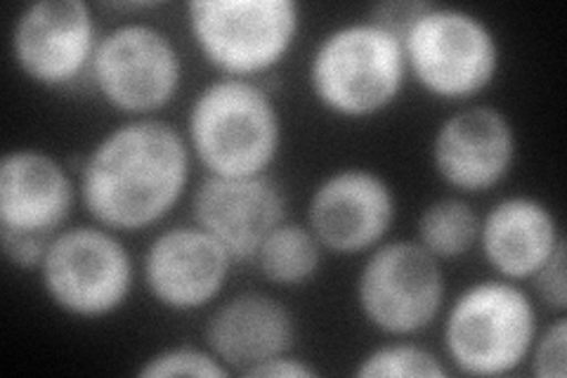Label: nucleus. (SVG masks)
<instances>
[{
	"mask_svg": "<svg viewBox=\"0 0 567 378\" xmlns=\"http://www.w3.org/2000/svg\"><path fill=\"white\" fill-rule=\"evenodd\" d=\"M406 58L402 41L374 22L331 31L317 45L310 83L327 110L364 119L393 104L404 85Z\"/></svg>",
	"mask_w": 567,
	"mask_h": 378,
	"instance_id": "3",
	"label": "nucleus"
},
{
	"mask_svg": "<svg viewBox=\"0 0 567 378\" xmlns=\"http://www.w3.org/2000/svg\"><path fill=\"white\" fill-rule=\"evenodd\" d=\"M516 156V133L494 106H468L440 125L433 164L450 187L485 192L502 183Z\"/></svg>",
	"mask_w": 567,
	"mask_h": 378,
	"instance_id": "14",
	"label": "nucleus"
},
{
	"mask_svg": "<svg viewBox=\"0 0 567 378\" xmlns=\"http://www.w3.org/2000/svg\"><path fill=\"white\" fill-rule=\"evenodd\" d=\"M189 142L210 175H265L279 152V114L260 85L220 79L194 100Z\"/></svg>",
	"mask_w": 567,
	"mask_h": 378,
	"instance_id": "2",
	"label": "nucleus"
},
{
	"mask_svg": "<svg viewBox=\"0 0 567 378\" xmlns=\"http://www.w3.org/2000/svg\"><path fill=\"white\" fill-rule=\"evenodd\" d=\"M58 232H22L0 225V242H3L6 258L20 269H35L43 265L48 248Z\"/></svg>",
	"mask_w": 567,
	"mask_h": 378,
	"instance_id": "22",
	"label": "nucleus"
},
{
	"mask_svg": "<svg viewBox=\"0 0 567 378\" xmlns=\"http://www.w3.org/2000/svg\"><path fill=\"white\" fill-rule=\"evenodd\" d=\"M364 317L390 336L419 334L445 300V275L419 242H393L371 254L358 279Z\"/></svg>",
	"mask_w": 567,
	"mask_h": 378,
	"instance_id": "8",
	"label": "nucleus"
},
{
	"mask_svg": "<svg viewBox=\"0 0 567 378\" xmlns=\"http://www.w3.org/2000/svg\"><path fill=\"white\" fill-rule=\"evenodd\" d=\"M395 221V196L385 180L364 168L329 175L308 206L310 229L322 248L358 256L374 248Z\"/></svg>",
	"mask_w": 567,
	"mask_h": 378,
	"instance_id": "11",
	"label": "nucleus"
},
{
	"mask_svg": "<svg viewBox=\"0 0 567 378\" xmlns=\"http://www.w3.org/2000/svg\"><path fill=\"white\" fill-rule=\"evenodd\" d=\"M487 263L506 279H529L565 242L554 213L529 196L496 204L481 223Z\"/></svg>",
	"mask_w": 567,
	"mask_h": 378,
	"instance_id": "17",
	"label": "nucleus"
},
{
	"mask_svg": "<svg viewBox=\"0 0 567 378\" xmlns=\"http://www.w3.org/2000/svg\"><path fill=\"white\" fill-rule=\"evenodd\" d=\"M142 378L164 376H199V378H223L227 367L213 353L197 348H171L150 357L137 371Z\"/></svg>",
	"mask_w": 567,
	"mask_h": 378,
	"instance_id": "21",
	"label": "nucleus"
},
{
	"mask_svg": "<svg viewBox=\"0 0 567 378\" xmlns=\"http://www.w3.org/2000/svg\"><path fill=\"white\" fill-rule=\"evenodd\" d=\"M81 200L100 225L145 229L181 202L189 152L171 123L137 119L104 135L83 159Z\"/></svg>",
	"mask_w": 567,
	"mask_h": 378,
	"instance_id": "1",
	"label": "nucleus"
},
{
	"mask_svg": "<svg viewBox=\"0 0 567 378\" xmlns=\"http://www.w3.org/2000/svg\"><path fill=\"white\" fill-rule=\"evenodd\" d=\"M187 14L204 58L229 76L279 64L300 24L293 0H194Z\"/></svg>",
	"mask_w": 567,
	"mask_h": 378,
	"instance_id": "5",
	"label": "nucleus"
},
{
	"mask_svg": "<svg viewBox=\"0 0 567 378\" xmlns=\"http://www.w3.org/2000/svg\"><path fill=\"white\" fill-rule=\"evenodd\" d=\"M406 67L431 95L466 100L485 90L499 69V45L475 14L454 8H429L406 31Z\"/></svg>",
	"mask_w": 567,
	"mask_h": 378,
	"instance_id": "6",
	"label": "nucleus"
},
{
	"mask_svg": "<svg viewBox=\"0 0 567 378\" xmlns=\"http://www.w3.org/2000/svg\"><path fill=\"white\" fill-rule=\"evenodd\" d=\"M260 275L279 286H296L312 279L322 265V244L310 227L296 223L277 225L256 251Z\"/></svg>",
	"mask_w": 567,
	"mask_h": 378,
	"instance_id": "18",
	"label": "nucleus"
},
{
	"mask_svg": "<svg viewBox=\"0 0 567 378\" xmlns=\"http://www.w3.org/2000/svg\"><path fill=\"white\" fill-rule=\"evenodd\" d=\"M91 67L100 95L128 114L164 110L183 79L173 41L150 24H121L106 33Z\"/></svg>",
	"mask_w": 567,
	"mask_h": 378,
	"instance_id": "9",
	"label": "nucleus"
},
{
	"mask_svg": "<svg viewBox=\"0 0 567 378\" xmlns=\"http://www.w3.org/2000/svg\"><path fill=\"white\" fill-rule=\"evenodd\" d=\"M233 256L202 227H173L158 234L145 254L150 294L175 313L199 310L229 277Z\"/></svg>",
	"mask_w": 567,
	"mask_h": 378,
	"instance_id": "13",
	"label": "nucleus"
},
{
	"mask_svg": "<svg viewBox=\"0 0 567 378\" xmlns=\"http://www.w3.org/2000/svg\"><path fill=\"white\" fill-rule=\"evenodd\" d=\"M296 324L284 305L265 294H239L210 315L206 344L225 367L239 371L293 348Z\"/></svg>",
	"mask_w": 567,
	"mask_h": 378,
	"instance_id": "16",
	"label": "nucleus"
},
{
	"mask_svg": "<svg viewBox=\"0 0 567 378\" xmlns=\"http://www.w3.org/2000/svg\"><path fill=\"white\" fill-rule=\"evenodd\" d=\"M431 8V3H421V0H390L371 10V22L404 41L406 31H410L419 17Z\"/></svg>",
	"mask_w": 567,
	"mask_h": 378,
	"instance_id": "25",
	"label": "nucleus"
},
{
	"mask_svg": "<svg viewBox=\"0 0 567 378\" xmlns=\"http://www.w3.org/2000/svg\"><path fill=\"white\" fill-rule=\"evenodd\" d=\"M287 202L268 175H208L194 192V223L233 258H254L268 234L284 223Z\"/></svg>",
	"mask_w": 567,
	"mask_h": 378,
	"instance_id": "12",
	"label": "nucleus"
},
{
	"mask_svg": "<svg viewBox=\"0 0 567 378\" xmlns=\"http://www.w3.org/2000/svg\"><path fill=\"white\" fill-rule=\"evenodd\" d=\"M74 204V185L45 152L17 150L0 161V225L22 232H58Z\"/></svg>",
	"mask_w": 567,
	"mask_h": 378,
	"instance_id": "15",
	"label": "nucleus"
},
{
	"mask_svg": "<svg viewBox=\"0 0 567 378\" xmlns=\"http://www.w3.org/2000/svg\"><path fill=\"white\" fill-rule=\"evenodd\" d=\"M241 374L254 376V378H312V376H317V371L312 367L300 362V359L289 357V353L277 355L272 359H265V362L248 367Z\"/></svg>",
	"mask_w": 567,
	"mask_h": 378,
	"instance_id": "26",
	"label": "nucleus"
},
{
	"mask_svg": "<svg viewBox=\"0 0 567 378\" xmlns=\"http://www.w3.org/2000/svg\"><path fill=\"white\" fill-rule=\"evenodd\" d=\"M535 289L548 310L563 315L567 310V284H565V242L554 251L535 275Z\"/></svg>",
	"mask_w": 567,
	"mask_h": 378,
	"instance_id": "24",
	"label": "nucleus"
},
{
	"mask_svg": "<svg viewBox=\"0 0 567 378\" xmlns=\"http://www.w3.org/2000/svg\"><path fill=\"white\" fill-rule=\"evenodd\" d=\"M419 244L435 258H458L468 254L481 237V218L471 204L440 200L423 208L419 218Z\"/></svg>",
	"mask_w": 567,
	"mask_h": 378,
	"instance_id": "19",
	"label": "nucleus"
},
{
	"mask_svg": "<svg viewBox=\"0 0 567 378\" xmlns=\"http://www.w3.org/2000/svg\"><path fill=\"white\" fill-rule=\"evenodd\" d=\"M535 331V305L525 292L511 282H481L452 305L445 346L464 374L502 376L523 365Z\"/></svg>",
	"mask_w": 567,
	"mask_h": 378,
	"instance_id": "4",
	"label": "nucleus"
},
{
	"mask_svg": "<svg viewBox=\"0 0 567 378\" xmlns=\"http://www.w3.org/2000/svg\"><path fill=\"white\" fill-rule=\"evenodd\" d=\"M45 294L60 310L95 319L118 310L133 286L126 246L100 227L55 234L41 265Z\"/></svg>",
	"mask_w": 567,
	"mask_h": 378,
	"instance_id": "7",
	"label": "nucleus"
},
{
	"mask_svg": "<svg viewBox=\"0 0 567 378\" xmlns=\"http://www.w3.org/2000/svg\"><path fill=\"white\" fill-rule=\"evenodd\" d=\"M354 374L362 378H445L447 369L433 353L419 346H385L369 353Z\"/></svg>",
	"mask_w": 567,
	"mask_h": 378,
	"instance_id": "20",
	"label": "nucleus"
},
{
	"mask_svg": "<svg viewBox=\"0 0 567 378\" xmlns=\"http://www.w3.org/2000/svg\"><path fill=\"white\" fill-rule=\"evenodd\" d=\"M95 22L83 0H39L12 31V55L24 74L48 88L74 83L95 58Z\"/></svg>",
	"mask_w": 567,
	"mask_h": 378,
	"instance_id": "10",
	"label": "nucleus"
},
{
	"mask_svg": "<svg viewBox=\"0 0 567 378\" xmlns=\"http://www.w3.org/2000/svg\"><path fill=\"white\" fill-rule=\"evenodd\" d=\"M565 340H567V319L558 317L535 348L532 357V374L537 378H565Z\"/></svg>",
	"mask_w": 567,
	"mask_h": 378,
	"instance_id": "23",
	"label": "nucleus"
}]
</instances>
